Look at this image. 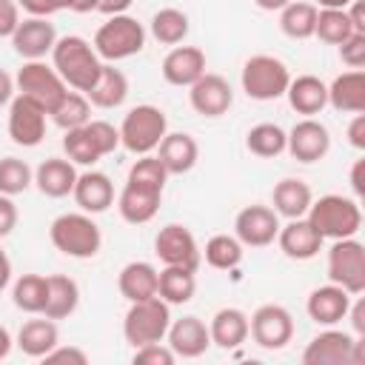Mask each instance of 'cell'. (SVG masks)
<instances>
[{
    "mask_svg": "<svg viewBox=\"0 0 365 365\" xmlns=\"http://www.w3.org/2000/svg\"><path fill=\"white\" fill-rule=\"evenodd\" d=\"M51 66L57 68V74L63 77V83L74 91H88L94 86V80L100 77L103 60L97 57L94 46L80 37V34H66L57 37L54 48H51Z\"/></svg>",
    "mask_w": 365,
    "mask_h": 365,
    "instance_id": "cell-1",
    "label": "cell"
},
{
    "mask_svg": "<svg viewBox=\"0 0 365 365\" xmlns=\"http://www.w3.org/2000/svg\"><path fill=\"white\" fill-rule=\"evenodd\" d=\"M305 220L317 228L322 240H345L356 237L362 228V208L359 200L342 194H325L311 202Z\"/></svg>",
    "mask_w": 365,
    "mask_h": 365,
    "instance_id": "cell-2",
    "label": "cell"
},
{
    "mask_svg": "<svg viewBox=\"0 0 365 365\" xmlns=\"http://www.w3.org/2000/svg\"><path fill=\"white\" fill-rule=\"evenodd\" d=\"M48 240L60 254L74 257V259L97 257L100 245H103L100 225L86 211H68V214L54 217L48 225Z\"/></svg>",
    "mask_w": 365,
    "mask_h": 365,
    "instance_id": "cell-3",
    "label": "cell"
},
{
    "mask_svg": "<svg viewBox=\"0 0 365 365\" xmlns=\"http://www.w3.org/2000/svg\"><path fill=\"white\" fill-rule=\"evenodd\" d=\"M94 51L106 63H117L134 57L145 48V29L131 14H111L94 34Z\"/></svg>",
    "mask_w": 365,
    "mask_h": 365,
    "instance_id": "cell-4",
    "label": "cell"
},
{
    "mask_svg": "<svg viewBox=\"0 0 365 365\" xmlns=\"http://www.w3.org/2000/svg\"><path fill=\"white\" fill-rule=\"evenodd\" d=\"M120 145L137 157L143 154H151L157 151L160 140L168 134V120H165V111L151 106V103H143V106H134L123 123H120Z\"/></svg>",
    "mask_w": 365,
    "mask_h": 365,
    "instance_id": "cell-5",
    "label": "cell"
},
{
    "mask_svg": "<svg viewBox=\"0 0 365 365\" xmlns=\"http://www.w3.org/2000/svg\"><path fill=\"white\" fill-rule=\"evenodd\" d=\"M365 362V336L339 331L328 325L319 331L302 351V365H362Z\"/></svg>",
    "mask_w": 365,
    "mask_h": 365,
    "instance_id": "cell-6",
    "label": "cell"
},
{
    "mask_svg": "<svg viewBox=\"0 0 365 365\" xmlns=\"http://www.w3.org/2000/svg\"><path fill=\"white\" fill-rule=\"evenodd\" d=\"M168 325H171V305L160 297H148L128 305L123 317V336L131 348H140L148 342H163Z\"/></svg>",
    "mask_w": 365,
    "mask_h": 365,
    "instance_id": "cell-7",
    "label": "cell"
},
{
    "mask_svg": "<svg viewBox=\"0 0 365 365\" xmlns=\"http://www.w3.org/2000/svg\"><path fill=\"white\" fill-rule=\"evenodd\" d=\"M240 83H242V91L251 100L268 103V100L285 97V88L291 83V71L274 54H254V57L245 60L242 74H240Z\"/></svg>",
    "mask_w": 365,
    "mask_h": 365,
    "instance_id": "cell-8",
    "label": "cell"
},
{
    "mask_svg": "<svg viewBox=\"0 0 365 365\" xmlns=\"http://www.w3.org/2000/svg\"><path fill=\"white\" fill-rule=\"evenodd\" d=\"M14 88L17 94L40 103L46 108V114L54 111V106L63 100V94L68 91V86L63 83V77L57 74L54 66L43 63V60H26L14 77Z\"/></svg>",
    "mask_w": 365,
    "mask_h": 365,
    "instance_id": "cell-9",
    "label": "cell"
},
{
    "mask_svg": "<svg viewBox=\"0 0 365 365\" xmlns=\"http://www.w3.org/2000/svg\"><path fill=\"white\" fill-rule=\"evenodd\" d=\"M328 282L345 288L351 297L365 291V245L356 237L334 240L328 248Z\"/></svg>",
    "mask_w": 365,
    "mask_h": 365,
    "instance_id": "cell-10",
    "label": "cell"
},
{
    "mask_svg": "<svg viewBox=\"0 0 365 365\" xmlns=\"http://www.w3.org/2000/svg\"><path fill=\"white\" fill-rule=\"evenodd\" d=\"M248 336L265 348V351H279L294 339V317L285 305L268 302L259 305L251 317H248Z\"/></svg>",
    "mask_w": 365,
    "mask_h": 365,
    "instance_id": "cell-11",
    "label": "cell"
},
{
    "mask_svg": "<svg viewBox=\"0 0 365 365\" xmlns=\"http://www.w3.org/2000/svg\"><path fill=\"white\" fill-rule=\"evenodd\" d=\"M154 254L160 257L163 265H180V268H191V271H197L202 262V254H200L194 234L180 222H168L157 231Z\"/></svg>",
    "mask_w": 365,
    "mask_h": 365,
    "instance_id": "cell-12",
    "label": "cell"
},
{
    "mask_svg": "<svg viewBox=\"0 0 365 365\" xmlns=\"http://www.w3.org/2000/svg\"><path fill=\"white\" fill-rule=\"evenodd\" d=\"M46 108L23 94H14L9 103V137L14 145L34 148L46 137Z\"/></svg>",
    "mask_w": 365,
    "mask_h": 365,
    "instance_id": "cell-13",
    "label": "cell"
},
{
    "mask_svg": "<svg viewBox=\"0 0 365 365\" xmlns=\"http://www.w3.org/2000/svg\"><path fill=\"white\" fill-rule=\"evenodd\" d=\"M285 151L297 163H317L331 151V131L317 117H302L285 131Z\"/></svg>",
    "mask_w": 365,
    "mask_h": 365,
    "instance_id": "cell-14",
    "label": "cell"
},
{
    "mask_svg": "<svg viewBox=\"0 0 365 365\" xmlns=\"http://www.w3.org/2000/svg\"><path fill=\"white\" fill-rule=\"evenodd\" d=\"M279 231V214L268 205H245L234 217V237L242 242V248H265L277 240Z\"/></svg>",
    "mask_w": 365,
    "mask_h": 365,
    "instance_id": "cell-15",
    "label": "cell"
},
{
    "mask_svg": "<svg viewBox=\"0 0 365 365\" xmlns=\"http://www.w3.org/2000/svg\"><path fill=\"white\" fill-rule=\"evenodd\" d=\"M188 103L202 117H222L234 103V91L225 77L205 71L200 80L188 86Z\"/></svg>",
    "mask_w": 365,
    "mask_h": 365,
    "instance_id": "cell-16",
    "label": "cell"
},
{
    "mask_svg": "<svg viewBox=\"0 0 365 365\" xmlns=\"http://www.w3.org/2000/svg\"><path fill=\"white\" fill-rule=\"evenodd\" d=\"M57 43V31L54 23H48V17H26L20 20L17 31L11 34V46L23 60H43L46 54H51Z\"/></svg>",
    "mask_w": 365,
    "mask_h": 365,
    "instance_id": "cell-17",
    "label": "cell"
},
{
    "mask_svg": "<svg viewBox=\"0 0 365 365\" xmlns=\"http://www.w3.org/2000/svg\"><path fill=\"white\" fill-rule=\"evenodd\" d=\"M165 339H168L165 345H168L177 356H182V359H197V356H202V354L211 348L208 325H205L200 317H194V314L174 319V322L168 325V331H165Z\"/></svg>",
    "mask_w": 365,
    "mask_h": 365,
    "instance_id": "cell-18",
    "label": "cell"
},
{
    "mask_svg": "<svg viewBox=\"0 0 365 365\" xmlns=\"http://www.w3.org/2000/svg\"><path fill=\"white\" fill-rule=\"evenodd\" d=\"M160 71H163V80L168 86L188 88L194 80H200L205 74V51L197 46H174L163 57Z\"/></svg>",
    "mask_w": 365,
    "mask_h": 365,
    "instance_id": "cell-19",
    "label": "cell"
},
{
    "mask_svg": "<svg viewBox=\"0 0 365 365\" xmlns=\"http://www.w3.org/2000/svg\"><path fill=\"white\" fill-rule=\"evenodd\" d=\"M74 202L80 205V211L86 214H103L114 205V182L108 174L103 171H83L77 174V182L71 188Z\"/></svg>",
    "mask_w": 365,
    "mask_h": 365,
    "instance_id": "cell-20",
    "label": "cell"
},
{
    "mask_svg": "<svg viewBox=\"0 0 365 365\" xmlns=\"http://www.w3.org/2000/svg\"><path fill=\"white\" fill-rule=\"evenodd\" d=\"M351 294L345 291V288H339V285H334V282H328V285H319V288H314L311 294H308V302H305V311H308V317L317 322V325H336V322H342L345 319V314H348V308H351Z\"/></svg>",
    "mask_w": 365,
    "mask_h": 365,
    "instance_id": "cell-21",
    "label": "cell"
},
{
    "mask_svg": "<svg viewBox=\"0 0 365 365\" xmlns=\"http://www.w3.org/2000/svg\"><path fill=\"white\" fill-rule=\"evenodd\" d=\"M277 242L288 259H314L322 248V237L305 217H297V220H288L285 225H279Z\"/></svg>",
    "mask_w": 365,
    "mask_h": 365,
    "instance_id": "cell-22",
    "label": "cell"
},
{
    "mask_svg": "<svg viewBox=\"0 0 365 365\" xmlns=\"http://www.w3.org/2000/svg\"><path fill=\"white\" fill-rule=\"evenodd\" d=\"M328 106L339 114H362L365 111V71L351 68L331 80Z\"/></svg>",
    "mask_w": 365,
    "mask_h": 365,
    "instance_id": "cell-23",
    "label": "cell"
},
{
    "mask_svg": "<svg viewBox=\"0 0 365 365\" xmlns=\"http://www.w3.org/2000/svg\"><path fill=\"white\" fill-rule=\"evenodd\" d=\"M157 160L165 165L168 177L171 174H188L200 160V145L185 131H168L157 145Z\"/></svg>",
    "mask_w": 365,
    "mask_h": 365,
    "instance_id": "cell-24",
    "label": "cell"
},
{
    "mask_svg": "<svg viewBox=\"0 0 365 365\" xmlns=\"http://www.w3.org/2000/svg\"><path fill=\"white\" fill-rule=\"evenodd\" d=\"M160 200H163V191H151V188L125 182L117 197V211L128 225H145L157 217Z\"/></svg>",
    "mask_w": 365,
    "mask_h": 365,
    "instance_id": "cell-25",
    "label": "cell"
},
{
    "mask_svg": "<svg viewBox=\"0 0 365 365\" xmlns=\"http://www.w3.org/2000/svg\"><path fill=\"white\" fill-rule=\"evenodd\" d=\"M74 182H77V168L68 157L66 160L63 157H48L34 168V185L40 188V194H46L51 200L68 197Z\"/></svg>",
    "mask_w": 365,
    "mask_h": 365,
    "instance_id": "cell-26",
    "label": "cell"
},
{
    "mask_svg": "<svg viewBox=\"0 0 365 365\" xmlns=\"http://www.w3.org/2000/svg\"><path fill=\"white\" fill-rule=\"evenodd\" d=\"M285 97L297 114L314 117L328 106V86L314 74H299V77H291Z\"/></svg>",
    "mask_w": 365,
    "mask_h": 365,
    "instance_id": "cell-27",
    "label": "cell"
},
{
    "mask_svg": "<svg viewBox=\"0 0 365 365\" xmlns=\"http://www.w3.org/2000/svg\"><path fill=\"white\" fill-rule=\"evenodd\" d=\"M271 202H274V211L285 220H297V217H305L311 202H314V194H311V185L299 177H282L274 191H271Z\"/></svg>",
    "mask_w": 365,
    "mask_h": 365,
    "instance_id": "cell-28",
    "label": "cell"
},
{
    "mask_svg": "<svg viewBox=\"0 0 365 365\" xmlns=\"http://www.w3.org/2000/svg\"><path fill=\"white\" fill-rule=\"evenodd\" d=\"M208 334H211V345H217L222 351L240 348L248 339V314L240 308H231V305L220 308L208 322Z\"/></svg>",
    "mask_w": 365,
    "mask_h": 365,
    "instance_id": "cell-29",
    "label": "cell"
},
{
    "mask_svg": "<svg viewBox=\"0 0 365 365\" xmlns=\"http://www.w3.org/2000/svg\"><path fill=\"white\" fill-rule=\"evenodd\" d=\"M60 342V331H57V319H48L40 314V319H29L20 325L17 331V348L31 356V359H43L54 345Z\"/></svg>",
    "mask_w": 365,
    "mask_h": 365,
    "instance_id": "cell-30",
    "label": "cell"
},
{
    "mask_svg": "<svg viewBox=\"0 0 365 365\" xmlns=\"http://www.w3.org/2000/svg\"><path fill=\"white\" fill-rule=\"evenodd\" d=\"M86 97L97 108H120L125 103V97H128V77L120 68H114L111 63H103L100 77L86 91Z\"/></svg>",
    "mask_w": 365,
    "mask_h": 365,
    "instance_id": "cell-31",
    "label": "cell"
},
{
    "mask_svg": "<svg viewBox=\"0 0 365 365\" xmlns=\"http://www.w3.org/2000/svg\"><path fill=\"white\" fill-rule=\"evenodd\" d=\"M117 288L128 302H140L148 297H157V268L145 259H134L120 268Z\"/></svg>",
    "mask_w": 365,
    "mask_h": 365,
    "instance_id": "cell-32",
    "label": "cell"
},
{
    "mask_svg": "<svg viewBox=\"0 0 365 365\" xmlns=\"http://www.w3.org/2000/svg\"><path fill=\"white\" fill-rule=\"evenodd\" d=\"M197 271L191 268H180V265H163V271H157V297L165 299L168 305H185L191 302L194 291H197Z\"/></svg>",
    "mask_w": 365,
    "mask_h": 365,
    "instance_id": "cell-33",
    "label": "cell"
},
{
    "mask_svg": "<svg viewBox=\"0 0 365 365\" xmlns=\"http://www.w3.org/2000/svg\"><path fill=\"white\" fill-rule=\"evenodd\" d=\"M46 279H48V294H46L43 317H48V319L71 317L77 311V305H80V285L66 274H51Z\"/></svg>",
    "mask_w": 365,
    "mask_h": 365,
    "instance_id": "cell-34",
    "label": "cell"
},
{
    "mask_svg": "<svg viewBox=\"0 0 365 365\" xmlns=\"http://www.w3.org/2000/svg\"><path fill=\"white\" fill-rule=\"evenodd\" d=\"M317 11L319 9L314 3L291 0L288 6L279 9V29H282V34L291 37V40H308V37H314Z\"/></svg>",
    "mask_w": 365,
    "mask_h": 365,
    "instance_id": "cell-35",
    "label": "cell"
},
{
    "mask_svg": "<svg viewBox=\"0 0 365 365\" xmlns=\"http://www.w3.org/2000/svg\"><path fill=\"white\" fill-rule=\"evenodd\" d=\"M188 14L174 9V6H165L160 11H154L151 23H148V31L157 43L163 46H180L185 37H188Z\"/></svg>",
    "mask_w": 365,
    "mask_h": 365,
    "instance_id": "cell-36",
    "label": "cell"
},
{
    "mask_svg": "<svg viewBox=\"0 0 365 365\" xmlns=\"http://www.w3.org/2000/svg\"><path fill=\"white\" fill-rule=\"evenodd\" d=\"M54 120V125H60L63 131H71V128H80L91 120V103L83 91H66L63 100L54 106V111L48 114Z\"/></svg>",
    "mask_w": 365,
    "mask_h": 365,
    "instance_id": "cell-37",
    "label": "cell"
},
{
    "mask_svg": "<svg viewBox=\"0 0 365 365\" xmlns=\"http://www.w3.org/2000/svg\"><path fill=\"white\" fill-rule=\"evenodd\" d=\"M245 148L262 160L279 157L285 151V131L277 123H257L245 134Z\"/></svg>",
    "mask_w": 365,
    "mask_h": 365,
    "instance_id": "cell-38",
    "label": "cell"
},
{
    "mask_svg": "<svg viewBox=\"0 0 365 365\" xmlns=\"http://www.w3.org/2000/svg\"><path fill=\"white\" fill-rule=\"evenodd\" d=\"M202 257H205V262L211 265V268H217V271H231V268H237L240 262H242V242L234 237V234H214L208 242H205V248L200 251Z\"/></svg>",
    "mask_w": 365,
    "mask_h": 365,
    "instance_id": "cell-39",
    "label": "cell"
},
{
    "mask_svg": "<svg viewBox=\"0 0 365 365\" xmlns=\"http://www.w3.org/2000/svg\"><path fill=\"white\" fill-rule=\"evenodd\" d=\"M46 294H48V279L43 274H23L11 288L14 305L26 314H43Z\"/></svg>",
    "mask_w": 365,
    "mask_h": 365,
    "instance_id": "cell-40",
    "label": "cell"
},
{
    "mask_svg": "<svg viewBox=\"0 0 365 365\" xmlns=\"http://www.w3.org/2000/svg\"><path fill=\"white\" fill-rule=\"evenodd\" d=\"M351 34H359V31H354V26H351L345 9H319V11H317L314 37H319V40L328 43V46H342Z\"/></svg>",
    "mask_w": 365,
    "mask_h": 365,
    "instance_id": "cell-41",
    "label": "cell"
},
{
    "mask_svg": "<svg viewBox=\"0 0 365 365\" xmlns=\"http://www.w3.org/2000/svg\"><path fill=\"white\" fill-rule=\"evenodd\" d=\"M34 182V171L20 157H3L0 160V194L17 197Z\"/></svg>",
    "mask_w": 365,
    "mask_h": 365,
    "instance_id": "cell-42",
    "label": "cell"
},
{
    "mask_svg": "<svg viewBox=\"0 0 365 365\" xmlns=\"http://www.w3.org/2000/svg\"><path fill=\"white\" fill-rule=\"evenodd\" d=\"M63 151H66V157H68L74 165H94L97 160H103L97 143H94L91 134L86 131V125L66 131V137H63Z\"/></svg>",
    "mask_w": 365,
    "mask_h": 365,
    "instance_id": "cell-43",
    "label": "cell"
},
{
    "mask_svg": "<svg viewBox=\"0 0 365 365\" xmlns=\"http://www.w3.org/2000/svg\"><path fill=\"white\" fill-rule=\"evenodd\" d=\"M165 180H168V171L154 154H143L140 160H134V165L128 168V177H125V182L143 185V188H151V191H163Z\"/></svg>",
    "mask_w": 365,
    "mask_h": 365,
    "instance_id": "cell-44",
    "label": "cell"
},
{
    "mask_svg": "<svg viewBox=\"0 0 365 365\" xmlns=\"http://www.w3.org/2000/svg\"><path fill=\"white\" fill-rule=\"evenodd\" d=\"M86 131L91 134V140L97 143V148H100L103 157H108V154L120 145V131H117L108 120H88V123H86Z\"/></svg>",
    "mask_w": 365,
    "mask_h": 365,
    "instance_id": "cell-45",
    "label": "cell"
},
{
    "mask_svg": "<svg viewBox=\"0 0 365 365\" xmlns=\"http://www.w3.org/2000/svg\"><path fill=\"white\" fill-rule=\"evenodd\" d=\"M131 359H134V365H174L177 354L163 342H148V345L134 348Z\"/></svg>",
    "mask_w": 365,
    "mask_h": 365,
    "instance_id": "cell-46",
    "label": "cell"
},
{
    "mask_svg": "<svg viewBox=\"0 0 365 365\" xmlns=\"http://www.w3.org/2000/svg\"><path fill=\"white\" fill-rule=\"evenodd\" d=\"M339 57L348 68H362L365 66V34H351L339 46Z\"/></svg>",
    "mask_w": 365,
    "mask_h": 365,
    "instance_id": "cell-47",
    "label": "cell"
},
{
    "mask_svg": "<svg viewBox=\"0 0 365 365\" xmlns=\"http://www.w3.org/2000/svg\"><path fill=\"white\" fill-rule=\"evenodd\" d=\"M48 365H60V362H68V365H86L88 362V354L83 351V348H77V345H54L46 356H43Z\"/></svg>",
    "mask_w": 365,
    "mask_h": 365,
    "instance_id": "cell-48",
    "label": "cell"
},
{
    "mask_svg": "<svg viewBox=\"0 0 365 365\" xmlns=\"http://www.w3.org/2000/svg\"><path fill=\"white\" fill-rule=\"evenodd\" d=\"M20 26V3L17 0H0V37H9Z\"/></svg>",
    "mask_w": 365,
    "mask_h": 365,
    "instance_id": "cell-49",
    "label": "cell"
},
{
    "mask_svg": "<svg viewBox=\"0 0 365 365\" xmlns=\"http://www.w3.org/2000/svg\"><path fill=\"white\" fill-rule=\"evenodd\" d=\"M17 205H14V200L11 197H6V194H0V240L3 237H9L14 228H17Z\"/></svg>",
    "mask_w": 365,
    "mask_h": 365,
    "instance_id": "cell-50",
    "label": "cell"
},
{
    "mask_svg": "<svg viewBox=\"0 0 365 365\" xmlns=\"http://www.w3.org/2000/svg\"><path fill=\"white\" fill-rule=\"evenodd\" d=\"M71 3H74V0H29L23 9H26L29 14H34V17H48V14H54V11L71 9Z\"/></svg>",
    "mask_w": 365,
    "mask_h": 365,
    "instance_id": "cell-51",
    "label": "cell"
},
{
    "mask_svg": "<svg viewBox=\"0 0 365 365\" xmlns=\"http://www.w3.org/2000/svg\"><path fill=\"white\" fill-rule=\"evenodd\" d=\"M345 319H351V328L356 336H365V299L356 294V299H351V308L345 314Z\"/></svg>",
    "mask_w": 365,
    "mask_h": 365,
    "instance_id": "cell-52",
    "label": "cell"
},
{
    "mask_svg": "<svg viewBox=\"0 0 365 365\" xmlns=\"http://www.w3.org/2000/svg\"><path fill=\"white\" fill-rule=\"evenodd\" d=\"M348 143L356 151H365V111L362 114H354V120L348 123Z\"/></svg>",
    "mask_w": 365,
    "mask_h": 365,
    "instance_id": "cell-53",
    "label": "cell"
},
{
    "mask_svg": "<svg viewBox=\"0 0 365 365\" xmlns=\"http://www.w3.org/2000/svg\"><path fill=\"white\" fill-rule=\"evenodd\" d=\"M365 160H356L351 165V188H354V200H362L365 197Z\"/></svg>",
    "mask_w": 365,
    "mask_h": 365,
    "instance_id": "cell-54",
    "label": "cell"
},
{
    "mask_svg": "<svg viewBox=\"0 0 365 365\" xmlns=\"http://www.w3.org/2000/svg\"><path fill=\"white\" fill-rule=\"evenodd\" d=\"M131 3H134V0H100L97 11H103L106 17H111V14H125Z\"/></svg>",
    "mask_w": 365,
    "mask_h": 365,
    "instance_id": "cell-55",
    "label": "cell"
},
{
    "mask_svg": "<svg viewBox=\"0 0 365 365\" xmlns=\"http://www.w3.org/2000/svg\"><path fill=\"white\" fill-rule=\"evenodd\" d=\"M11 97H14V77L6 68H0V106L11 103Z\"/></svg>",
    "mask_w": 365,
    "mask_h": 365,
    "instance_id": "cell-56",
    "label": "cell"
},
{
    "mask_svg": "<svg viewBox=\"0 0 365 365\" xmlns=\"http://www.w3.org/2000/svg\"><path fill=\"white\" fill-rule=\"evenodd\" d=\"M9 282H11V259H9L6 251L0 248V291L9 288Z\"/></svg>",
    "mask_w": 365,
    "mask_h": 365,
    "instance_id": "cell-57",
    "label": "cell"
},
{
    "mask_svg": "<svg viewBox=\"0 0 365 365\" xmlns=\"http://www.w3.org/2000/svg\"><path fill=\"white\" fill-rule=\"evenodd\" d=\"M97 6H100V0H74V3H71V11L88 14V11H97Z\"/></svg>",
    "mask_w": 365,
    "mask_h": 365,
    "instance_id": "cell-58",
    "label": "cell"
},
{
    "mask_svg": "<svg viewBox=\"0 0 365 365\" xmlns=\"http://www.w3.org/2000/svg\"><path fill=\"white\" fill-rule=\"evenodd\" d=\"M11 354V334L0 325V359H6Z\"/></svg>",
    "mask_w": 365,
    "mask_h": 365,
    "instance_id": "cell-59",
    "label": "cell"
},
{
    "mask_svg": "<svg viewBox=\"0 0 365 365\" xmlns=\"http://www.w3.org/2000/svg\"><path fill=\"white\" fill-rule=\"evenodd\" d=\"M254 3H257L262 11H279V9H282V6H288L291 0H254Z\"/></svg>",
    "mask_w": 365,
    "mask_h": 365,
    "instance_id": "cell-60",
    "label": "cell"
},
{
    "mask_svg": "<svg viewBox=\"0 0 365 365\" xmlns=\"http://www.w3.org/2000/svg\"><path fill=\"white\" fill-rule=\"evenodd\" d=\"M348 3H351V0H317L314 6H317V9H345Z\"/></svg>",
    "mask_w": 365,
    "mask_h": 365,
    "instance_id": "cell-61",
    "label": "cell"
},
{
    "mask_svg": "<svg viewBox=\"0 0 365 365\" xmlns=\"http://www.w3.org/2000/svg\"><path fill=\"white\" fill-rule=\"evenodd\" d=\"M17 3H20V6H26V3H29V0H17Z\"/></svg>",
    "mask_w": 365,
    "mask_h": 365,
    "instance_id": "cell-62",
    "label": "cell"
}]
</instances>
